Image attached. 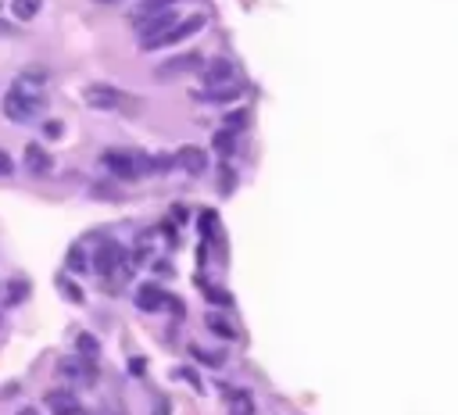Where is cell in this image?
Returning a JSON list of instances; mask_svg holds the SVG:
<instances>
[{
    "label": "cell",
    "mask_w": 458,
    "mask_h": 415,
    "mask_svg": "<svg viewBox=\"0 0 458 415\" xmlns=\"http://www.w3.org/2000/svg\"><path fill=\"white\" fill-rule=\"evenodd\" d=\"M43 107H47V97L40 90H25L22 83L4 93V115L11 122H29V118H36Z\"/></svg>",
    "instance_id": "cell-1"
},
{
    "label": "cell",
    "mask_w": 458,
    "mask_h": 415,
    "mask_svg": "<svg viewBox=\"0 0 458 415\" xmlns=\"http://www.w3.org/2000/svg\"><path fill=\"white\" fill-rule=\"evenodd\" d=\"M83 100H86L90 107H100V111H136V107H140L126 90H119V86H104V83L86 86V90H83Z\"/></svg>",
    "instance_id": "cell-2"
},
{
    "label": "cell",
    "mask_w": 458,
    "mask_h": 415,
    "mask_svg": "<svg viewBox=\"0 0 458 415\" xmlns=\"http://www.w3.org/2000/svg\"><path fill=\"white\" fill-rule=\"evenodd\" d=\"M100 165L114 175V180H126V183L140 180V172H143V158H140V154H133V151H114V147L100 154Z\"/></svg>",
    "instance_id": "cell-3"
},
{
    "label": "cell",
    "mask_w": 458,
    "mask_h": 415,
    "mask_svg": "<svg viewBox=\"0 0 458 415\" xmlns=\"http://www.w3.org/2000/svg\"><path fill=\"white\" fill-rule=\"evenodd\" d=\"M204 29V15H190V18H180L176 25H172L168 33L161 36H151V40H140V50H161V47H172V43H183L190 40L194 33Z\"/></svg>",
    "instance_id": "cell-4"
},
{
    "label": "cell",
    "mask_w": 458,
    "mask_h": 415,
    "mask_svg": "<svg viewBox=\"0 0 458 415\" xmlns=\"http://www.w3.org/2000/svg\"><path fill=\"white\" fill-rule=\"evenodd\" d=\"M122 265H126V247H122V244L104 240V244L97 247V255H93V269H97L100 276H114Z\"/></svg>",
    "instance_id": "cell-5"
},
{
    "label": "cell",
    "mask_w": 458,
    "mask_h": 415,
    "mask_svg": "<svg viewBox=\"0 0 458 415\" xmlns=\"http://www.w3.org/2000/svg\"><path fill=\"white\" fill-rule=\"evenodd\" d=\"M43 404H47L54 415H86V408L79 404V397H76L72 390H65V387L47 390V394H43Z\"/></svg>",
    "instance_id": "cell-6"
},
{
    "label": "cell",
    "mask_w": 458,
    "mask_h": 415,
    "mask_svg": "<svg viewBox=\"0 0 458 415\" xmlns=\"http://www.w3.org/2000/svg\"><path fill=\"white\" fill-rule=\"evenodd\" d=\"M233 76H237V65L229 62V57H215V62H208L204 69H201V83L211 90V86H229L233 83Z\"/></svg>",
    "instance_id": "cell-7"
},
{
    "label": "cell",
    "mask_w": 458,
    "mask_h": 415,
    "mask_svg": "<svg viewBox=\"0 0 458 415\" xmlns=\"http://www.w3.org/2000/svg\"><path fill=\"white\" fill-rule=\"evenodd\" d=\"M57 376L61 380H76V383H97V369H93V362L90 358H61L57 362Z\"/></svg>",
    "instance_id": "cell-8"
},
{
    "label": "cell",
    "mask_w": 458,
    "mask_h": 415,
    "mask_svg": "<svg viewBox=\"0 0 458 415\" xmlns=\"http://www.w3.org/2000/svg\"><path fill=\"white\" fill-rule=\"evenodd\" d=\"M172 165L183 168V172H190V175H201V172L208 168V154H204L197 144H187V147H180V151H176Z\"/></svg>",
    "instance_id": "cell-9"
},
{
    "label": "cell",
    "mask_w": 458,
    "mask_h": 415,
    "mask_svg": "<svg viewBox=\"0 0 458 415\" xmlns=\"http://www.w3.org/2000/svg\"><path fill=\"white\" fill-rule=\"evenodd\" d=\"M22 161H25V172H29V175H47V172L54 168V158H50V151H47L43 144H25Z\"/></svg>",
    "instance_id": "cell-10"
},
{
    "label": "cell",
    "mask_w": 458,
    "mask_h": 415,
    "mask_svg": "<svg viewBox=\"0 0 458 415\" xmlns=\"http://www.w3.org/2000/svg\"><path fill=\"white\" fill-rule=\"evenodd\" d=\"M176 22H180L176 8H168V11H158V15H151V18H143V22H140V40L161 36V33H168V29L176 25Z\"/></svg>",
    "instance_id": "cell-11"
},
{
    "label": "cell",
    "mask_w": 458,
    "mask_h": 415,
    "mask_svg": "<svg viewBox=\"0 0 458 415\" xmlns=\"http://www.w3.org/2000/svg\"><path fill=\"white\" fill-rule=\"evenodd\" d=\"M197 65H204L201 50H187V54L168 57V62H165V69H161V76H180V72H190V69H197Z\"/></svg>",
    "instance_id": "cell-12"
},
{
    "label": "cell",
    "mask_w": 458,
    "mask_h": 415,
    "mask_svg": "<svg viewBox=\"0 0 458 415\" xmlns=\"http://www.w3.org/2000/svg\"><path fill=\"white\" fill-rule=\"evenodd\" d=\"M136 308L140 312H158V308H165V293H161V286H154V283H143L140 290H136Z\"/></svg>",
    "instance_id": "cell-13"
},
{
    "label": "cell",
    "mask_w": 458,
    "mask_h": 415,
    "mask_svg": "<svg viewBox=\"0 0 458 415\" xmlns=\"http://www.w3.org/2000/svg\"><path fill=\"white\" fill-rule=\"evenodd\" d=\"M225 408L229 415H254V397L247 390H225Z\"/></svg>",
    "instance_id": "cell-14"
},
{
    "label": "cell",
    "mask_w": 458,
    "mask_h": 415,
    "mask_svg": "<svg viewBox=\"0 0 458 415\" xmlns=\"http://www.w3.org/2000/svg\"><path fill=\"white\" fill-rule=\"evenodd\" d=\"M194 97L204 100V104H229V100L240 97V90H237V86H211L208 93H194Z\"/></svg>",
    "instance_id": "cell-15"
},
{
    "label": "cell",
    "mask_w": 458,
    "mask_h": 415,
    "mask_svg": "<svg viewBox=\"0 0 458 415\" xmlns=\"http://www.w3.org/2000/svg\"><path fill=\"white\" fill-rule=\"evenodd\" d=\"M204 322H208V329H211L215 337H222V340H233V337H237L233 322H229L225 315H218V312H208V319H204Z\"/></svg>",
    "instance_id": "cell-16"
},
{
    "label": "cell",
    "mask_w": 458,
    "mask_h": 415,
    "mask_svg": "<svg viewBox=\"0 0 458 415\" xmlns=\"http://www.w3.org/2000/svg\"><path fill=\"white\" fill-rule=\"evenodd\" d=\"M76 347H79V358H90V362H97L100 344H97V337H93V333H79V337H76Z\"/></svg>",
    "instance_id": "cell-17"
},
{
    "label": "cell",
    "mask_w": 458,
    "mask_h": 415,
    "mask_svg": "<svg viewBox=\"0 0 458 415\" xmlns=\"http://www.w3.org/2000/svg\"><path fill=\"white\" fill-rule=\"evenodd\" d=\"M211 147H215V151H218L222 158H233V154H237V136L229 133V129H222V133H215Z\"/></svg>",
    "instance_id": "cell-18"
},
{
    "label": "cell",
    "mask_w": 458,
    "mask_h": 415,
    "mask_svg": "<svg viewBox=\"0 0 458 415\" xmlns=\"http://www.w3.org/2000/svg\"><path fill=\"white\" fill-rule=\"evenodd\" d=\"M176 0H140V11H136V22H143V18H151V15H158V11H168Z\"/></svg>",
    "instance_id": "cell-19"
},
{
    "label": "cell",
    "mask_w": 458,
    "mask_h": 415,
    "mask_svg": "<svg viewBox=\"0 0 458 415\" xmlns=\"http://www.w3.org/2000/svg\"><path fill=\"white\" fill-rule=\"evenodd\" d=\"M40 4H43V0H15V18H18V22H29V18H36Z\"/></svg>",
    "instance_id": "cell-20"
},
{
    "label": "cell",
    "mask_w": 458,
    "mask_h": 415,
    "mask_svg": "<svg viewBox=\"0 0 458 415\" xmlns=\"http://www.w3.org/2000/svg\"><path fill=\"white\" fill-rule=\"evenodd\" d=\"M25 293H29V283H25V279H11V283H8V301H11V305H22Z\"/></svg>",
    "instance_id": "cell-21"
},
{
    "label": "cell",
    "mask_w": 458,
    "mask_h": 415,
    "mask_svg": "<svg viewBox=\"0 0 458 415\" xmlns=\"http://www.w3.org/2000/svg\"><path fill=\"white\" fill-rule=\"evenodd\" d=\"M247 126V111H233V115H225V129L229 133H237V129H244Z\"/></svg>",
    "instance_id": "cell-22"
},
{
    "label": "cell",
    "mask_w": 458,
    "mask_h": 415,
    "mask_svg": "<svg viewBox=\"0 0 458 415\" xmlns=\"http://www.w3.org/2000/svg\"><path fill=\"white\" fill-rule=\"evenodd\" d=\"M69 269H72V272H86V269H90L86 258H83V247H72V251H69Z\"/></svg>",
    "instance_id": "cell-23"
},
{
    "label": "cell",
    "mask_w": 458,
    "mask_h": 415,
    "mask_svg": "<svg viewBox=\"0 0 458 415\" xmlns=\"http://www.w3.org/2000/svg\"><path fill=\"white\" fill-rule=\"evenodd\" d=\"M204 298H208L211 305H229V301H233V298H229V293H225L222 286H208V293H204Z\"/></svg>",
    "instance_id": "cell-24"
},
{
    "label": "cell",
    "mask_w": 458,
    "mask_h": 415,
    "mask_svg": "<svg viewBox=\"0 0 458 415\" xmlns=\"http://www.w3.org/2000/svg\"><path fill=\"white\" fill-rule=\"evenodd\" d=\"M11 172H15V161H11V154H8V151H0V180H8Z\"/></svg>",
    "instance_id": "cell-25"
},
{
    "label": "cell",
    "mask_w": 458,
    "mask_h": 415,
    "mask_svg": "<svg viewBox=\"0 0 458 415\" xmlns=\"http://www.w3.org/2000/svg\"><path fill=\"white\" fill-rule=\"evenodd\" d=\"M218 180H222V183H218V190H222V194H229V190H233V180H237V175H233V168H222Z\"/></svg>",
    "instance_id": "cell-26"
},
{
    "label": "cell",
    "mask_w": 458,
    "mask_h": 415,
    "mask_svg": "<svg viewBox=\"0 0 458 415\" xmlns=\"http://www.w3.org/2000/svg\"><path fill=\"white\" fill-rule=\"evenodd\" d=\"M194 358H197V362H204V366H218V362H222L218 354H204L201 347H194Z\"/></svg>",
    "instance_id": "cell-27"
},
{
    "label": "cell",
    "mask_w": 458,
    "mask_h": 415,
    "mask_svg": "<svg viewBox=\"0 0 458 415\" xmlns=\"http://www.w3.org/2000/svg\"><path fill=\"white\" fill-rule=\"evenodd\" d=\"M43 133H47V136H61V133H65V126H61V122H47V126H43Z\"/></svg>",
    "instance_id": "cell-28"
},
{
    "label": "cell",
    "mask_w": 458,
    "mask_h": 415,
    "mask_svg": "<svg viewBox=\"0 0 458 415\" xmlns=\"http://www.w3.org/2000/svg\"><path fill=\"white\" fill-rule=\"evenodd\" d=\"M15 33V25L11 22H4V18H0V36H11Z\"/></svg>",
    "instance_id": "cell-29"
},
{
    "label": "cell",
    "mask_w": 458,
    "mask_h": 415,
    "mask_svg": "<svg viewBox=\"0 0 458 415\" xmlns=\"http://www.w3.org/2000/svg\"><path fill=\"white\" fill-rule=\"evenodd\" d=\"M18 415H40L36 408H18Z\"/></svg>",
    "instance_id": "cell-30"
},
{
    "label": "cell",
    "mask_w": 458,
    "mask_h": 415,
    "mask_svg": "<svg viewBox=\"0 0 458 415\" xmlns=\"http://www.w3.org/2000/svg\"><path fill=\"white\" fill-rule=\"evenodd\" d=\"M100 4H114V0H100Z\"/></svg>",
    "instance_id": "cell-31"
},
{
    "label": "cell",
    "mask_w": 458,
    "mask_h": 415,
    "mask_svg": "<svg viewBox=\"0 0 458 415\" xmlns=\"http://www.w3.org/2000/svg\"><path fill=\"white\" fill-rule=\"evenodd\" d=\"M0 4H4V0H0Z\"/></svg>",
    "instance_id": "cell-32"
},
{
    "label": "cell",
    "mask_w": 458,
    "mask_h": 415,
    "mask_svg": "<svg viewBox=\"0 0 458 415\" xmlns=\"http://www.w3.org/2000/svg\"><path fill=\"white\" fill-rule=\"evenodd\" d=\"M0 322H4V319H0Z\"/></svg>",
    "instance_id": "cell-33"
}]
</instances>
